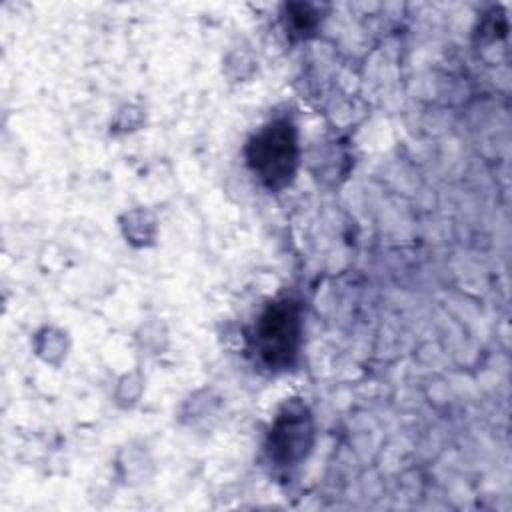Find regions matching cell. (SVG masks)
Returning a JSON list of instances; mask_svg holds the SVG:
<instances>
[{
  "instance_id": "7a4b0ae2",
  "label": "cell",
  "mask_w": 512,
  "mask_h": 512,
  "mask_svg": "<svg viewBox=\"0 0 512 512\" xmlns=\"http://www.w3.org/2000/svg\"><path fill=\"white\" fill-rule=\"evenodd\" d=\"M254 350L270 370L286 368L294 362L300 344V308L284 298L270 304L256 322Z\"/></svg>"
},
{
  "instance_id": "3957f363",
  "label": "cell",
  "mask_w": 512,
  "mask_h": 512,
  "mask_svg": "<svg viewBox=\"0 0 512 512\" xmlns=\"http://www.w3.org/2000/svg\"><path fill=\"white\" fill-rule=\"evenodd\" d=\"M312 440V422L304 406H286V410L276 418L270 430L268 452L280 466H294L300 462Z\"/></svg>"
},
{
  "instance_id": "6da1fadb",
  "label": "cell",
  "mask_w": 512,
  "mask_h": 512,
  "mask_svg": "<svg viewBox=\"0 0 512 512\" xmlns=\"http://www.w3.org/2000/svg\"><path fill=\"white\" fill-rule=\"evenodd\" d=\"M248 166L262 184L276 190L286 186L298 164L296 130L288 120H274L252 136L246 148Z\"/></svg>"
}]
</instances>
